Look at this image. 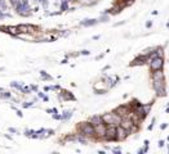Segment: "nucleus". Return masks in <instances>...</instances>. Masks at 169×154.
<instances>
[{
  "label": "nucleus",
  "instance_id": "nucleus-1",
  "mask_svg": "<svg viewBox=\"0 0 169 154\" xmlns=\"http://www.w3.org/2000/svg\"><path fill=\"white\" fill-rule=\"evenodd\" d=\"M102 121H103L106 125H115V126H117V125L120 123L121 118L117 116L116 113H107V114H105V116L102 117Z\"/></svg>",
  "mask_w": 169,
  "mask_h": 154
},
{
  "label": "nucleus",
  "instance_id": "nucleus-2",
  "mask_svg": "<svg viewBox=\"0 0 169 154\" xmlns=\"http://www.w3.org/2000/svg\"><path fill=\"white\" fill-rule=\"evenodd\" d=\"M79 130L83 135H85V136H93L94 135V127H93V125L89 122H85V123H81L79 126Z\"/></svg>",
  "mask_w": 169,
  "mask_h": 154
},
{
  "label": "nucleus",
  "instance_id": "nucleus-3",
  "mask_svg": "<svg viewBox=\"0 0 169 154\" xmlns=\"http://www.w3.org/2000/svg\"><path fill=\"white\" fill-rule=\"evenodd\" d=\"M103 139L106 140H115L116 139V126L115 125H106V132Z\"/></svg>",
  "mask_w": 169,
  "mask_h": 154
},
{
  "label": "nucleus",
  "instance_id": "nucleus-4",
  "mask_svg": "<svg viewBox=\"0 0 169 154\" xmlns=\"http://www.w3.org/2000/svg\"><path fill=\"white\" fill-rule=\"evenodd\" d=\"M151 70H153L154 72L155 71H159V70H162L163 68V57H155L151 59Z\"/></svg>",
  "mask_w": 169,
  "mask_h": 154
},
{
  "label": "nucleus",
  "instance_id": "nucleus-5",
  "mask_svg": "<svg viewBox=\"0 0 169 154\" xmlns=\"http://www.w3.org/2000/svg\"><path fill=\"white\" fill-rule=\"evenodd\" d=\"M93 127H94V135H97L99 139H103L105 132H106V123L105 122H101V123L93 126Z\"/></svg>",
  "mask_w": 169,
  "mask_h": 154
},
{
  "label": "nucleus",
  "instance_id": "nucleus-6",
  "mask_svg": "<svg viewBox=\"0 0 169 154\" xmlns=\"http://www.w3.org/2000/svg\"><path fill=\"white\" fill-rule=\"evenodd\" d=\"M18 30H20V33H34V32H36L38 28L31 24H21L18 26Z\"/></svg>",
  "mask_w": 169,
  "mask_h": 154
},
{
  "label": "nucleus",
  "instance_id": "nucleus-7",
  "mask_svg": "<svg viewBox=\"0 0 169 154\" xmlns=\"http://www.w3.org/2000/svg\"><path fill=\"white\" fill-rule=\"evenodd\" d=\"M126 136H128V131L124 130L120 125H117L116 126V139L117 140H124Z\"/></svg>",
  "mask_w": 169,
  "mask_h": 154
},
{
  "label": "nucleus",
  "instance_id": "nucleus-8",
  "mask_svg": "<svg viewBox=\"0 0 169 154\" xmlns=\"http://www.w3.org/2000/svg\"><path fill=\"white\" fill-rule=\"evenodd\" d=\"M129 112H130V109L128 107H120V108H117L115 110V113L119 116L120 118H125V117H128L129 116Z\"/></svg>",
  "mask_w": 169,
  "mask_h": 154
},
{
  "label": "nucleus",
  "instance_id": "nucleus-9",
  "mask_svg": "<svg viewBox=\"0 0 169 154\" xmlns=\"http://www.w3.org/2000/svg\"><path fill=\"white\" fill-rule=\"evenodd\" d=\"M101 122H103V121H102V117H93V118L90 119V123H92L93 126H96V125H98V123H101Z\"/></svg>",
  "mask_w": 169,
  "mask_h": 154
},
{
  "label": "nucleus",
  "instance_id": "nucleus-10",
  "mask_svg": "<svg viewBox=\"0 0 169 154\" xmlns=\"http://www.w3.org/2000/svg\"><path fill=\"white\" fill-rule=\"evenodd\" d=\"M7 3H5V0H0V12H5L7 11Z\"/></svg>",
  "mask_w": 169,
  "mask_h": 154
}]
</instances>
